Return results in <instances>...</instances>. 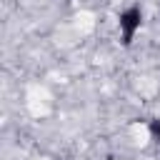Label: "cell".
Masks as SVG:
<instances>
[{
	"instance_id": "1",
	"label": "cell",
	"mask_w": 160,
	"mask_h": 160,
	"mask_svg": "<svg viewBox=\"0 0 160 160\" xmlns=\"http://www.w3.org/2000/svg\"><path fill=\"white\" fill-rule=\"evenodd\" d=\"M140 22H142V10H140L138 5H130L128 10L120 12L118 25H120V35H122V42H125V45L132 42L135 32L140 30Z\"/></svg>"
},
{
	"instance_id": "2",
	"label": "cell",
	"mask_w": 160,
	"mask_h": 160,
	"mask_svg": "<svg viewBox=\"0 0 160 160\" xmlns=\"http://www.w3.org/2000/svg\"><path fill=\"white\" fill-rule=\"evenodd\" d=\"M150 132H152V138L160 142V118H155V120L150 122Z\"/></svg>"
}]
</instances>
